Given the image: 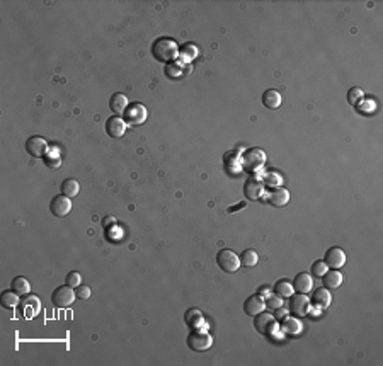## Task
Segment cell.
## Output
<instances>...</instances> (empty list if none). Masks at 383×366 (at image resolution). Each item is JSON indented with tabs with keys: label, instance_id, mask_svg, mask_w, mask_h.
Returning <instances> with one entry per match:
<instances>
[{
	"label": "cell",
	"instance_id": "cell-1",
	"mask_svg": "<svg viewBox=\"0 0 383 366\" xmlns=\"http://www.w3.org/2000/svg\"><path fill=\"white\" fill-rule=\"evenodd\" d=\"M152 55L157 61L167 65L170 61H175V58L179 56V46L170 38H159L152 44Z\"/></svg>",
	"mask_w": 383,
	"mask_h": 366
},
{
	"label": "cell",
	"instance_id": "cell-2",
	"mask_svg": "<svg viewBox=\"0 0 383 366\" xmlns=\"http://www.w3.org/2000/svg\"><path fill=\"white\" fill-rule=\"evenodd\" d=\"M240 164L242 167L245 169L247 172L250 174H258V172H263V167L266 164V154L264 150L261 149H249L242 154L240 157Z\"/></svg>",
	"mask_w": 383,
	"mask_h": 366
},
{
	"label": "cell",
	"instance_id": "cell-3",
	"mask_svg": "<svg viewBox=\"0 0 383 366\" xmlns=\"http://www.w3.org/2000/svg\"><path fill=\"white\" fill-rule=\"evenodd\" d=\"M187 346L191 347L193 351L198 352H205L208 351L211 346H213V337L206 329H193V332L187 336Z\"/></svg>",
	"mask_w": 383,
	"mask_h": 366
},
{
	"label": "cell",
	"instance_id": "cell-4",
	"mask_svg": "<svg viewBox=\"0 0 383 366\" xmlns=\"http://www.w3.org/2000/svg\"><path fill=\"white\" fill-rule=\"evenodd\" d=\"M216 264H218L220 269L225 271V273L232 274L235 273V271H238V267H240V257L233 251H230V249H223V251L216 254Z\"/></svg>",
	"mask_w": 383,
	"mask_h": 366
},
{
	"label": "cell",
	"instance_id": "cell-5",
	"mask_svg": "<svg viewBox=\"0 0 383 366\" xmlns=\"http://www.w3.org/2000/svg\"><path fill=\"white\" fill-rule=\"evenodd\" d=\"M254 329L263 336H271L278 330L276 317L269 314V312H261V314L254 317Z\"/></svg>",
	"mask_w": 383,
	"mask_h": 366
},
{
	"label": "cell",
	"instance_id": "cell-6",
	"mask_svg": "<svg viewBox=\"0 0 383 366\" xmlns=\"http://www.w3.org/2000/svg\"><path fill=\"white\" fill-rule=\"evenodd\" d=\"M75 298H77L75 289L69 286V284L56 288L55 291L51 293V302H53V305L58 307V309H69L72 303L75 302Z\"/></svg>",
	"mask_w": 383,
	"mask_h": 366
},
{
	"label": "cell",
	"instance_id": "cell-7",
	"mask_svg": "<svg viewBox=\"0 0 383 366\" xmlns=\"http://www.w3.org/2000/svg\"><path fill=\"white\" fill-rule=\"evenodd\" d=\"M124 123L132 124V126H138V124H143L147 121V109L143 104L140 102H130V106L124 111Z\"/></svg>",
	"mask_w": 383,
	"mask_h": 366
},
{
	"label": "cell",
	"instance_id": "cell-8",
	"mask_svg": "<svg viewBox=\"0 0 383 366\" xmlns=\"http://www.w3.org/2000/svg\"><path fill=\"white\" fill-rule=\"evenodd\" d=\"M288 310L296 317H303L308 314L310 310V298L305 293H293L290 297V303H288Z\"/></svg>",
	"mask_w": 383,
	"mask_h": 366
},
{
	"label": "cell",
	"instance_id": "cell-9",
	"mask_svg": "<svg viewBox=\"0 0 383 366\" xmlns=\"http://www.w3.org/2000/svg\"><path fill=\"white\" fill-rule=\"evenodd\" d=\"M48 150H49L48 141L43 136H31L26 141V152L34 159H43L48 154Z\"/></svg>",
	"mask_w": 383,
	"mask_h": 366
},
{
	"label": "cell",
	"instance_id": "cell-10",
	"mask_svg": "<svg viewBox=\"0 0 383 366\" xmlns=\"http://www.w3.org/2000/svg\"><path fill=\"white\" fill-rule=\"evenodd\" d=\"M49 211L55 216H67L72 211V199L67 196H55L49 203Z\"/></svg>",
	"mask_w": 383,
	"mask_h": 366
},
{
	"label": "cell",
	"instance_id": "cell-11",
	"mask_svg": "<svg viewBox=\"0 0 383 366\" xmlns=\"http://www.w3.org/2000/svg\"><path fill=\"white\" fill-rule=\"evenodd\" d=\"M324 262H326L331 269H341V267L346 264V252L342 251L341 247H331L326 252Z\"/></svg>",
	"mask_w": 383,
	"mask_h": 366
},
{
	"label": "cell",
	"instance_id": "cell-12",
	"mask_svg": "<svg viewBox=\"0 0 383 366\" xmlns=\"http://www.w3.org/2000/svg\"><path fill=\"white\" fill-rule=\"evenodd\" d=\"M244 194L247 199H252V201H258V199L263 198L264 194V184L263 181L258 179V177H250L247 179L244 184Z\"/></svg>",
	"mask_w": 383,
	"mask_h": 366
},
{
	"label": "cell",
	"instance_id": "cell-13",
	"mask_svg": "<svg viewBox=\"0 0 383 366\" xmlns=\"http://www.w3.org/2000/svg\"><path fill=\"white\" fill-rule=\"evenodd\" d=\"M126 128H128V124H126L124 119L119 118V116H111V118L106 121V133H107V135H109L111 138H121V136H124Z\"/></svg>",
	"mask_w": 383,
	"mask_h": 366
},
{
	"label": "cell",
	"instance_id": "cell-14",
	"mask_svg": "<svg viewBox=\"0 0 383 366\" xmlns=\"http://www.w3.org/2000/svg\"><path fill=\"white\" fill-rule=\"evenodd\" d=\"M279 329L283 330V334H286V336L290 337H296L301 334V330H303V325H301V322L296 317H285V319L281 320V325H279Z\"/></svg>",
	"mask_w": 383,
	"mask_h": 366
},
{
	"label": "cell",
	"instance_id": "cell-15",
	"mask_svg": "<svg viewBox=\"0 0 383 366\" xmlns=\"http://www.w3.org/2000/svg\"><path fill=\"white\" fill-rule=\"evenodd\" d=\"M264 309H266L264 298L259 297V295H252L244 303V312L250 317H256L258 314H261V312H264Z\"/></svg>",
	"mask_w": 383,
	"mask_h": 366
},
{
	"label": "cell",
	"instance_id": "cell-16",
	"mask_svg": "<svg viewBox=\"0 0 383 366\" xmlns=\"http://www.w3.org/2000/svg\"><path fill=\"white\" fill-rule=\"evenodd\" d=\"M312 303L315 307H318L321 310H326L331 307L332 303V295H331V289L327 288H318L315 289L312 293Z\"/></svg>",
	"mask_w": 383,
	"mask_h": 366
},
{
	"label": "cell",
	"instance_id": "cell-17",
	"mask_svg": "<svg viewBox=\"0 0 383 366\" xmlns=\"http://www.w3.org/2000/svg\"><path fill=\"white\" fill-rule=\"evenodd\" d=\"M268 201L269 204H273V206L283 208L290 203V193H288V189H285V187H276V189L269 193Z\"/></svg>",
	"mask_w": 383,
	"mask_h": 366
},
{
	"label": "cell",
	"instance_id": "cell-18",
	"mask_svg": "<svg viewBox=\"0 0 383 366\" xmlns=\"http://www.w3.org/2000/svg\"><path fill=\"white\" fill-rule=\"evenodd\" d=\"M293 288H295L296 293H310L313 288V279L308 273H300L296 274L295 281H293Z\"/></svg>",
	"mask_w": 383,
	"mask_h": 366
},
{
	"label": "cell",
	"instance_id": "cell-19",
	"mask_svg": "<svg viewBox=\"0 0 383 366\" xmlns=\"http://www.w3.org/2000/svg\"><path fill=\"white\" fill-rule=\"evenodd\" d=\"M128 106H130V101H128V97H126L124 94L116 92V94H112V96H111V99H109V108H111V111H112L114 114H118V116L123 114Z\"/></svg>",
	"mask_w": 383,
	"mask_h": 366
},
{
	"label": "cell",
	"instance_id": "cell-20",
	"mask_svg": "<svg viewBox=\"0 0 383 366\" xmlns=\"http://www.w3.org/2000/svg\"><path fill=\"white\" fill-rule=\"evenodd\" d=\"M322 283H324V288H327V289H336V288H339L341 284H342V274L339 273L337 269H332V271H327L326 274L322 276Z\"/></svg>",
	"mask_w": 383,
	"mask_h": 366
},
{
	"label": "cell",
	"instance_id": "cell-21",
	"mask_svg": "<svg viewBox=\"0 0 383 366\" xmlns=\"http://www.w3.org/2000/svg\"><path fill=\"white\" fill-rule=\"evenodd\" d=\"M263 104L268 109H278L281 106V94L274 91V89H268L263 94Z\"/></svg>",
	"mask_w": 383,
	"mask_h": 366
},
{
	"label": "cell",
	"instance_id": "cell-22",
	"mask_svg": "<svg viewBox=\"0 0 383 366\" xmlns=\"http://www.w3.org/2000/svg\"><path fill=\"white\" fill-rule=\"evenodd\" d=\"M184 320H186V324L191 329H200L205 324V317H203V314L198 309H189L186 315H184Z\"/></svg>",
	"mask_w": 383,
	"mask_h": 366
},
{
	"label": "cell",
	"instance_id": "cell-23",
	"mask_svg": "<svg viewBox=\"0 0 383 366\" xmlns=\"http://www.w3.org/2000/svg\"><path fill=\"white\" fill-rule=\"evenodd\" d=\"M184 74H186V70H184V61H170V63L165 65V75H167L169 79L172 80H177L184 77Z\"/></svg>",
	"mask_w": 383,
	"mask_h": 366
},
{
	"label": "cell",
	"instance_id": "cell-24",
	"mask_svg": "<svg viewBox=\"0 0 383 366\" xmlns=\"http://www.w3.org/2000/svg\"><path fill=\"white\" fill-rule=\"evenodd\" d=\"M274 295H278V297L281 298H290L293 293H295V288H293V284L290 283V281L286 279H279L276 284H274L273 288Z\"/></svg>",
	"mask_w": 383,
	"mask_h": 366
},
{
	"label": "cell",
	"instance_id": "cell-25",
	"mask_svg": "<svg viewBox=\"0 0 383 366\" xmlns=\"http://www.w3.org/2000/svg\"><path fill=\"white\" fill-rule=\"evenodd\" d=\"M12 291H16L19 297H26V295L31 293V284L29 281L22 276H17V278L12 279Z\"/></svg>",
	"mask_w": 383,
	"mask_h": 366
},
{
	"label": "cell",
	"instance_id": "cell-26",
	"mask_svg": "<svg viewBox=\"0 0 383 366\" xmlns=\"http://www.w3.org/2000/svg\"><path fill=\"white\" fill-rule=\"evenodd\" d=\"M259 262V254L254 251V249H247V251L242 252L240 256V266L244 267H249V269H252V267H256Z\"/></svg>",
	"mask_w": 383,
	"mask_h": 366
},
{
	"label": "cell",
	"instance_id": "cell-27",
	"mask_svg": "<svg viewBox=\"0 0 383 366\" xmlns=\"http://www.w3.org/2000/svg\"><path fill=\"white\" fill-rule=\"evenodd\" d=\"M179 56H181L184 63H189V61H193L198 56V46L193 43H186L184 46L179 48Z\"/></svg>",
	"mask_w": 383,
	"mask_h": 366
},
{
	"label": "cell",
	"instance_id": "cell-28",
	"mask_svg": "<svg viewBox=\"0 0 383 366\" xmlns=\"http://www.w3.org/2000/svg\"><path fill=\"white\" fill-rule=\"evenodd\" d=\"M79 191H80V184H79V181H75V179H65L63 181V184H61V194L63 196H67V198H75L77 194H79Z\"/></svg>",
	"mask_w": 383,
	"mask_h": 366
},
{
	"label": "cell",
	"instance_id": "cell-29",
	"mask_svg": "<svg viewBox=\"0 0 383 366\" xmlns=\"http://www.w3.org/2000/svg\"><path fill=\"white\" fill-rule=\"evenodd\" d=\"M19 305V295L16 291H4L2 293V307L7 310H12Z\"/></svg>",
	"mask_w": 383,
	"mask_h": 366
},
{
	"label": "cell",
	"instance_id": "cell-30",
	"mask_svg": "<svg viewBox=\"0 0 383 366\" xmlns=\"http://www.w3.org/2000/svg\"><path fill=\"white\" fill-rule=\"evenodd\" d=\"M43 162L48 169H58L61 165V157L56 150H48V154L43 157Z\"/></svg>",
	"mask_w": 383,
	"mask_h": 366
},
{
	"label": "cell",
	"instance_id": "cell-31",
	"mask_svg": "<svg viewBox=\"0 0 383 366\" xmlns=\"http://www.w3.org/2000/svg\"><path fill=\"white\" fill-rule=\"evenodd\" d=\"M375 109H376V106H375V102H373L371 99H369V101L361 99V101L358 102V104H356V111H358L359 114H363V116H369Z\"/></svg>",
	"mask_w": 383,
	"mask_h": 366
},
{
	"label": "cell",
	"instance_id": "cell-32",
	"mask_svg": "<svg viewBox=\"0 0 383 366\" xmlns=\"http://www.w3.org/2000/svg\"><path fill=\"white\" fill-rule=\"evenodd\" d=\"M22 307H24V315L28 317L29 314V309H33L36 314L39 312V300L36 297H29V298H24V302H22Z\"/></svg>",
	"mask_w": 383,
	"mask_h": 366
},
{
	"label": "cell",
	"instance_id": "cell-33",
	"mask_svg": "<svg viewBox=\"0 0 383 366\" xmlns=\"http://www.w3.org/2000/svg\"><path fill=\"white\" fill-rule=\"evenodd\" d=\"M264 303H266V309L278 310L279 307H283V298L278 297V295H269V297L264 300Z\"/></svg>",
	"mask_w": 383,
	"mask_h": 366
},
{
	"label": "cell",
	"instance_id": "cell-34",
	"mask_svg": "<svg viewBox=\"0 0 383 366\" xmlns=\"http://www.w3.org/2000/svg\"><path fill=\"white\" fill-rule=\"evenodd\" d=\"M263 184L264 186H271V187H279V184H281V177L278 176V174H274V172H269V174H266L264 176V179H263Z\"/></svg>",
	"mask_w": 383,
	"mask_h": 366
},
{
	"label": "cell",
	"instance_id": "cell-35",
	"mask_svg": "<svg viewBox=\"0 0 383 366\" xmlns=\"http://www.w3.org/2000/svg\"><path fill=\"white\" fill-rule=\"evenodd\" d=\"M361 99H363V91H361V89H359V87L349 89V92H348V102H349V104L356 106Z\"/></svg>",
	"mask_w": 383,
	"mask_h": 366
},
{
	"label": "cell",
	"instance_id": "cell-36",
	"mask_svg": "<svg viewBox=\"0 0 383 366\" xmlns=\"http://www.w3.org/2000/svg\"><path fill=\"white\" fill-rule=\"evenodd\" d=\"M65 283L72 288H77V286L82 284V276H80V273H77V271H72V273L67 274Z\"/></svg>",
	"mask_w": 383,
	"mask_h": 366
},
{
	"label": "cell",
	"instance_id": "cell-37",
	"mask_svg": "<svg viewBox=\"0 0 383 366\" xmlns=\"http://www.w3.org/2000/svg\"><path fill=\"white\" fill-rule=\"evenodd\" d=\"M327 271H329V266L324 261H315L312 264V274L317 276V278H322Z\"/></svg>",
	"mask_w": 383,
	"mask_h": 366
},
{
	"label": "cell",
	"instance_id": "cell-38",
	"mask_svg": "<svg viewBox=\"0 0 383 366\" xmlns=\"http://www.w3.org/2000/svg\"><path fill=\"white\" fill-rule=\"evenodd\" d=\"M75 293H77V298H80V300H89L92 295L91 288H89L87 284H80V286H77Z\"/></svg>",
	"mask_w": 383,
	"mask_h": 366
},
{
	"label": "cell",
	"instance_id": "cell-39",
	"mask_svg": "<svg viewBox=\"0 0 383 366\" xmlns=\"http://www.w3.org/2000/svg\"><path fill=\"white\" fill-rule=\"evenodd\" d=\"M116 223V218H112V216H106L104 220H102V225L106 227V229H109V227H112Z\"/></svg>",
	"mask_w": 383,
	"mask_h": 366
},
{
	"label": "cell",
	"instance_id": "cell-40",
	"mask_svg": "<svg viewBox=\"0 0 383 366\" xmlns=\"http://www.w3.org/2000/svg\"><path fill=\"white\" fill-rule=\"evenodd\" d=\"M274 312H276V314H274V317H276V320H278V319H285V317H286V310L283 309V307H279V309L274 310Z\"/></svg>",
	"mask_w": 383,
	"mask_h": 366
},
{
	"label": "cell",
	"instance_id": "cell-41",
	"mask_svg": "<svg viewBox=\"0 0 383 366\" xmlns=\"http://www.w3.org/2000/svg\"><path fill=\"white\" fill-rule=\"evenodd\" d=\"M269 291H271V288L269 286H263V288H259V297H269Z\"/></svg>",
	"mask_w": 383,
	"mask_h": 366
}]
</instances>
